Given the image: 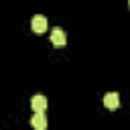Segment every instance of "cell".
Returning a JSON list of instances; mask_svg holds the SVG:
<instances>
[{
	"mask_svg": "<svg viewBox=\"0 0 130 130\" xmlns=\"http://www.w3.org/2000/svg\"><path fill=\"white\" fill-rule=\"evenodd\" d=\"M30 28H32V32H37V35H43V32L47 30V18H45L43 14H37V16H32V20H30Z\"/></svg>",
	"mask_w": 130,
	"mask_h": 130,
	"instance_id": "6da1fadb",
	"label": "cell"
},
{
	"mask_svg": "<svg viewBox=\"0 0 130 130\" xmlns=\"http://www.w3.org/2000/svg\"><path fill=\"white\" fill-rule=\"evenodd\" d=\"M51 43H53L55 47H63V45L67 43V35H65V30L59 28V26H55V28L51 30Z\"/></svg>",
	"mask_w": 130,
	"mask_h": 130,
	"instance_id": "7a4b0ae2",
	"label": "cell"
},
{
	"mask_svg": "<svg viewBox=\"0 0 130 130\" xmlns=\"http://www.w3.org/2000/svg\"><path fill=\"white\" fill-rule=\"evenodd\" d=\"M47 106H49V102H47V98H45V95L37 93V95H32V98H30V108H32L35 112H45V110H47Z\"/></svg>",
	"mask_w": 130,
	"mask_h": 130,
	"instance_id": "3957f363",
	"label": "cell"
},
{
	"mask_svg": "<svg viewBox=\"0 0 130 130\" xmlns=\"http://www.w3.org/2000/svg\"><path fill=\"white\" fill-rule=\"evenodd\" d=\"M30 126L35 130H45L47 128V116H45V112H35L32 118H30Z\"/></svg>",
	"mask_w": 130,
	"mask_h": 130,
	"instance_id": "277c9868",
	"label": "cell"
},
{
	"mask_svg": "<svg viewBox=\"0 0 130 130\" xmlns=\"http://www.w3.org/2000/svg\"><path fill=\"white\" fill-rule=\"evenodd\" d=\"M104 106H106L108 110H118V106H120V95H118L116 91L106 93V95H104Z\"/></svg>",
	"mask_w": 130,
	"mask_h": 130,
	"instance_id": "5b68a950",
	"label": "cell"
},
{
	"mask_svg": "<svg viewBox=\"0 0 130 130\" xmlns=\"http://www.w3.org/2000/svg\"><path fill=\"white\" fill-rule=\"evenodd\" d=\"M128 4H130V2H128Z\"/></svg>",
	"mask_w": 130,
	"mask_h": 130,
	"instance_id": "8992f818",
	"label": "cell"
}]
</instances>
